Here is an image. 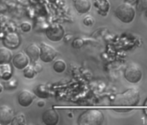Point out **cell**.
Instances as JSON below:
<instances>
[{"instance_id":"6da1fadb","label":"cell","mask_w":147,"mask_h":125,"mask_svg":"<svg viewBox=\"0 0 147 125\" xmlns=\"http://www.w3.org/2000/svg\"><path fill=\"white\" fill-rule=\"evenodd\" d=\"M140 94L139 91L135 88H129L125 92L118 94L114 96L113 103L116 106H135L139 103Z\"/></svg>"},{"instance_id":"7a4b0ae2","label":"cell","mask_w":147,"mask_h":125,"mask_svg":"<svg viewBox=\"0 0 147 125\" xmlns=\"http://www.w3.org/2000/svg\"><path fill=\"white\" fill-rule=\"evenodd\" d=\"M104 114L98 109H88L78 118L79 125H101L104 122Z\"/></svg>"},{"instance_id":"3957f363","label":"cell","mask_w":147,"mask_h":125,"mask_svg":"<svg viewBox=\"0 0 147 125\" xmlns=\"http://www.w3.org/2000/svg\"><path fill=\"white\" fill-rule=\"evenodd\" d=\"M114 13H115V16L121 22L125 23V24H129V23L132 22L136 16V11H135L134 7H132L131 5H130L126 2L119 5L116 8Z\"/></svg>"},{"instance_id":"277c9868","label":"cell","mask_w":147,"mask_h":125,"mask_svg":"<svg viewBox=\"0 0 147 125\" xmlns=\"http://www.w3.org/2000/svg\"><path fill=\"white\" fill-rule=\"evenodd\" d=\"M124 77L129 83H131V84H138L142 79L143 72L137 65L131 64L125 70Z\"/></svg>"},{"instance_id":"5b68a950","label":"cell","mask_w":147,"mask_h":125,"mask_svg":"<svg viewBox=\"0 0 147 125\" xmlns=\"http://www.w3.org/2000/svg\"><path fill=\"white\" fill-rule=\"evenodd\" d=\"M46 36L52 42H59L65 37L64 28L60 24H52L46 29Z\"/></svg>"},{"instance_id":"8992f818","label":"cell","mask_w":147,"mask_h":125,"mask_svg":"<svg viewBox=\"0 0 147 125\" xmlns=\"http://www.w3.org/2000/svg\"><path fill=\"white\" fill-rule=\"evenodd\" d=\"M56 54H57V52L54 49V47H52L49 44H47L45 43H41L39 58L43 62H52L55 58Z\"/></svg>"},{"instance_id":"52a82bcc","label":"cell","mask_w":147,"mask_h":125,"mask_svg":"<svg viewBox=\"0 0 147 125\" xmlns=\"http://www.w3.org/2000/svg\"><path fill=\"white\" fill-rule=\"evenodd\" d=\"M3 43L6 48L10 50H15L20 46L21 37L16 32H9L8 34L5 35L3 40Z\"/></svg>"},{"instance_id":"ba28073f","label":"cell","mask_w":147,"mask_h":125,"mask_svg":"<svg viewBox=\"0 0 147 125\" xmlns=\"http://www.w3.org/2000/svg\"><path fill=\"white\" fill-rule=\"evenodd\" d=\"M12 65L18 70L24 69L29 65V56L24 52H18L12 57Z\"/></svg>"},{"instance_id":"9c48e42d","label":"cell","mask_w":147,"mask_h":125,"mask_svg":"<svg viewBox=\"0 0 147 125\" xmlns=\"http://www.w3.org/2000/svg\"><path fill=\"white\" fill-rule=\"evenodd\" d=\"M59 114L55 109H47L42 114V122L46 125H56L59 122Z\"/></svg>"},{"instance_id":"30bf717a","label":"cell","mask_w":147,"mask_h":125,"mask_svg":"<svg viewBox=\"0 0 147 125\" xmlns=\"http://www.w3.org/2000/svg\"><path fill=\"white\" fill-rule=\"evenodd\" d=\"M13 110L6 105L0 107V124L7 125L11 122L13 118Z\"/></svg>"},{"instance_id":"8fae6325","label":"cell","mask_w":147,"mask_h":125,"mask_svg":"<svg viewBox=\"0 0 147 125\" xmlns=\"http://www.w3.org/2000/svg\"><path fill=\"white\" fill-rule=\"evenodd\" d=\"M35 100V95L29 90H23L19 93L18 101L22 107H29Z\"/></svg>"},{"instance_id":"7c38bea8","label":"cell","mask_w":147,"mask_h":125,"mask_svg":"<svg viewBox=\"0 0 147 125\" xmlns=\"http://www.w3.org/2000/svg\"><path fill=\"white\" fill-rule=\"evenodd\" d=\"M75 8L80 14H86L88 13L92 7L91 0H75L74 2Z\"/></svg>"},{"instance_id":"4fadbf2b","label":"cell","mask_w":147,"mask_h":125,"mask_svg":"<svg viewBox=\"0 0 147 125\" xmlns=\"http://www.w3.org/2000/svg\"><path fill=\"white\" fill-rule=\"evenodd\" d=\"M25 54L32 60L36 61L40 56V47L36 43H30L25 49Z\"/></svg>"},{"instance_id":"5bb4252c","label":"cell","mask_w":147,"mask_h":125,"mask_svg":"<svg viewBox=\"0 0 147 125\" xmlns=\"http://www.w3.org/2000/svg\"><path fill=\"white\" fill-rule=\"evenodd\" d=\"M12 76V68L10 64H0V78L9 80Z\"/></svg>"},{"instance_id":"9a60e30c","label":"cell","mask_w":147,"mask_h":125,"mask_svg":"<svg viewBox=\"0 0 147 125\" xmlns=\"http://www.w3.org/2000/svg\"><path fill=\"white\" fill-rule=\"evenodd\" d=\"M13 55L10 49L5 47L0 48V64H10Z\"/></svg>"},{"instance_id":"2e32d148","label":"cell","mask_w":147,"mask_h":125,"mask_svg":"<svg viewBox=\"0 0 147 125\" xmlns=\"http://www.w3.org/2000/svg\"><path fill=\"white\" fill-rule=\"evenodd\" d=\"M53 69L57 73H62L66 70V62L61 59H58L54 62Z\"/></svg>"},{"instance_id":"e0dca14e","label":"cell","mask_w":147,"mask_h":125,"mask_svg":"<svg viewBox=\"0 0 147 125\" xmlns=\"http://www.w3.org/2000/svg\"><path fill=\"white\" fill-rule=\"evenodd\" d=\"M35 93L41 98H47L49 96V91L44 85H39L35 90Z\"/></svg>"},{"instance_id":"ac0fdd59","label":"cell","mask_w":147,"mask_h":125,"mask_svg":"<svg viewBox=\"0 0 147 125\" xmlns=\"http://www.w3.org/2000/svg\"><path fill=\"white\" fill-rule=\"evenodd\" d=\"M23 74H24V77L29 78V79H31V78H34L35 77L36 72L35 71L33 66L27 65L24 69H23Z\"/></svg>"},{"instance_id":"d6986e66","label":"cell","mask_w":147,"mask_h":125,"mask_svg":"<svg viewBox=\"0 0 147 125\" xmlns=\"http://www.w3.org/2000/svg\"><path fill=\"white\" fill-rule=\"evenodd\" d=\"M12 125H20V124H26V119L24 114H18L13 116L11 122Z\"/></svg>"},{"instance_id":"ffe728a7","label":"cell","mask_w":147,"mask_h":125,"mask_svg":"<svg viewBox=\"0 0 147 125\" xmlns=\"http://www.w3.org/2000/svg\"><path fill=\"white\" fill-rule=\"evenodd\" d=\"M137 9L139 12L145 11L147 9V0H137Z\"/></svg>"},{"instance_id":"44dd1931","label":"cell","mask_w":147,"mask_h":125,"mask_svg":"<svg viewBox=\"0 0 147 125\" xmlns=\"http://www.w3.org/2000/svg\"><path fill=\"white\" fill-rule=\"evenodd\" d=\"M31 24H30V23H28V22H24V23H22V24H21V29H22V31H24V32H29V31H31Z\"/></svg>"},{"instance_id":"7402d4cb","label":"cell","mask_w":147,"mask_h":125,"mask_svg":"<svg viewBox=\"0 0 147 125\" xmlns=\"http://www.w3.org/2000/svg\"><path fill=\"white\" fill-rule=\"evenodd\" d=\"M72 45H73V47H74V48L79 49V48H81V47H82V46L83 45V41H82V40L81 38L76 39L75 41L73 42Z\"/></svg>"},{"instance_id":"603a6c76","label":"cell","mask_w":147,"mask_h":125,"mask_svg":"<svg viewBox=\"0 0 147 125\" xmlns=\"http://www.w3.org/2000/svg\"><path fill=\"white\" fill-rule=\"evenodd\" d=\"M83 23H84V24H86V25H88V26H90V25H92L94 23V19L92 18V17H87V18H84V20H83Z\"/></svg>"},{"instance_id":"cb8c5ba5","label":"cell","mask_w":147,"mask_h":125,"mask_svg":"<svg viewBox=\"0 0 147 125\" xmlns=\"http://www.w3.org/2000/svg\"><path fill=\"white\" fill-rule=\"evenodd\" d=\"M33 68H34V70H35V71H36V73L41 72V71H42V65H39V64H35V65H34V66H33Z\"/></svg>"},{"instance_id":"d4e9b609","label":"cell","mask_w":147,"mask_h":125,"mask_svg":"<svg viewBox=\"0 0 147 125\" xmlns=\"http://www.w3.org/2000/svg\"><path fill=\"white\" fill-rule=\"evenodd\" d=\"M125 2L132 5H134V4H136V2H137V0H125Z\"/></svg>"},{"instance_id":"484cf974","label":"cell","mask_w":147,"mask_h":125,"mask_svg":"<svg viewBox=\"0 0 147 125\" xmlns=\"http://www.w3.org/2000/svg\"><path fill=\"white\" fill-rule=\"evenodd\" d=\"M3 90H4V87H3V85L1 84H0V93L3 91Z\"/></svg>"},{"instance_id":"4316f807","label":"cell","mask_w":147,"mask_h":125,"mask_svg":"<svg viewBox=\"0 0 147 125\" xmlns=\"http://www.w3.org/2000/svg\"><path fill=\"white\" fill-rule=\"evenodd\" d=\"M38 103H39V106H40V107L44 106V102H39Z\"/></svg>"},{"instance_id":"83f0119b","label":"cell","mask_w":147,"mask_h":125,"mask_svg":"<svg viewBox=\"0 0 147 125\" xmlns=\"http://www.w3.org/2000/svg\"><path fill=\"white\" fill-rule=\"evenodd\" d=\"M144 106H147V98L144 100Z\"/></svg>"},{"instance_id":"f1b7e54d","label":"cell","mask_w":147,"mask_h":125,"mask_svg":"<svg viewBox=\"0 0 147 125\" xmlns=\"http://www.w3.org/2000/svg\"><path fill=\"white\" fill-rule=\"evenodd\" d=\"M144 15H145V18H147V9L145 10V13H144Z\"/></svg>"}]
</instances>
